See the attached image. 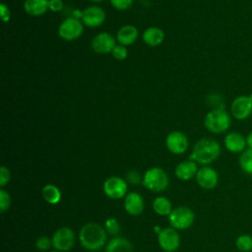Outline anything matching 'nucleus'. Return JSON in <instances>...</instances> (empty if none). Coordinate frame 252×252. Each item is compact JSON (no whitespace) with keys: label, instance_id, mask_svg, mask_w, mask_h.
<instances>
[{"label":"nucleus","instance_id":"obj_30","mask_svg":"<svg viewBox=\"0 0 252 252\" xmlns=\"http://www.w3.org/2000/svg\"><path fill=\"white\" fill-rule=\"evenodd\" d=\"M110 3L117 10H126L132 5L133 0H110Z\"/></svg>","mask_w":252,"mask_h":252},{"label":"nucleus","instance_id":"obj_3","mask_svg":"<svg viewBox=\"0 0 252 252\" xmlns=\"http://www.w3.org/2000/svg\"><path fill=\"white\" fill-rule=\"evenodd\" d=\"M231 114L223 107L219 106L210 110L204 119V125L208 131L214 134H221L226 132L231 125Z\"/></svg>","mask_w":252,"mask_h":252},{"label":"nucleus","instance_id":"obj_8","mask_svg":"<svg viewBox=\"0 0 252 252\" xmlns=\"http://www.w3.org/2000/svg\"><path fill=\"white\" fill-rule=\"evenodd\" d=\"M83 31L84 28L81 21L72 17L67 18L60 24L58 28V34L64 40L70 41L80 37L83 33Z\"/></svg>","mask_w":252,"mask_h":252},{"label":"nucleus","instance_id":"obj_10","mask_svg":"<svg viewBox=\"0 0 252 252\" xmlns=\"http://www.w3.org/2000/svg\"><path fill=\"white\" fill-rule=\"evenodd\" d=\"M160 248L165 252H174L180 245V237L176 229L173 227H165L161 229L158 236Z\"/></svg>","mask_w":252,"mask_h":252},{"label":"nucleus","instance_id":"obj_25","mask_svg":"<svg viewBox=\"0 0 252 252\" xmlns=\"http://www.w3.org/2000/svg\"><path fill=\"white\" fill-rule=\"evenodd\" d=\"M235 246L240 252H249L252 250V236L250 234H240L235 239Z\"/></svg>","mask_w":252,"mask_h":252},{"label":"nucleus","instance_id":"obj_12","mask_svg":"<svg viewBox=\"0 0 252 252\" xmlns=\"http://www.w3.org/2000/svg\"><path fill=\"white\" fill-rule=\"evenodd\" d=\"M195 177L198 185L205 190L214 189L219 182V174L217 170L211 166L199 168Z\"/></svg>","mask_w":252,"mask_h":252},{"label":"nucleus","instance_id":"obj_18","mask_svg":"<svg viewBox=\"0 0 252 252\" xmlns=\"http://www.w3.org/2000/svg\"><path fill=\"white\" fill-rule=\"evenodd\" d=\"M138 30L136 27L132 25H126L121 27L116 34V38L118 42L124 46L131 45L134 43L138 37Z\"/></svg>","mask_w":252,"mask_h":252},{"label":"nucleus","instance_id":"obj_37","mask_svg":"<svg viewBox=\"0 0 252 252\" xmlns=\"http://www.w3.org/2000/svg\"><path fill=\"white\" fill-rule=\"evenodd\" d=\"M51 252H61V251H58V250H53V251H51Z\"/></svg>","mask_w":252,"mask_h":252},{"label":"nucleus","instance_id":"obj_29","mask_svg":"<svg viewBox=\"0 0 252 252\" xmlns=\"http://www.w3.org/2000/svg\"><path fill=\"white\" fill-rule=\"evenodd\" d=\"M35 246L40 251H46L50 248V246H52V240L49 239L47 236L42 235L36 239Z\"/></svg>","mask_w":252,"mask_h":252},{"label":"nucleus","instance_id":"obj_11","mask_svg":"<svg viewBox=\"0 0 252 252\" xmlns=\"http://www.w3.org/2000/svg\"><path fill=\"white\" fill-rule=\"evenodd\" d=\"M165 146L170 153L181 155L187 151L189 147V141L186 135L182 132L173 131L166 136Z\"/></svg>","mask_w":252,"mask_h":252},{"label":"nucleus","instance_id":"obj_13","mask_svg":"<svg viewBox=\"0 0 252 252\" xmlns=\"http://www.w3.org/2000/svg\"><path fill=\"white\" fill-rule=\"evenodd\" d=\"M92 48L94 52L99 54H106L112 52L116 45L115 38L108 32H99L92 40Z\"/></svg>","mask_w":252,"mask_h":252},{"label":"nucleus","instance_id":"obj_27","mask_svg":"<svg viewBox=\"0 0 252 252\" xmlns=\"http://www.w3.org/2000/svg\"><path fill=\"white\" fill-rule=\"evenodd\" d=\"M11 206L10 194L4 189H0V213H5Z\"/></svg>","mask_w":252,"mask_h":252},{"label":"nucleus","instance_id":"obj_2","mask_svg":"<svg viewBox=\"0 0 252 252\" xmlns=\"http://www.w3.org/2000/svg\"><path fill=\"white\" fill-rule=\"evenodd\" d=\"M220 155V144L210 138H202L195 145L189 159L206 165L215 161Z\"/></svg>","mask_w":252,"mask_h":252},{"label":"nucleus","instance_id":"obj_36","mask_svg":"<svg viewBox=\"0 0 252 252\" xmlns=\"http://www.w3.org/2000/svg\"><path fill=\"white\" fill-rule=\"evenodd\" d=\"M91 1H93V2H99V1H101V0H91Z\"/></svg>","mask_w":252,"mask_h":252},{"label":"nucleus","instance_id":"obj_17","mask_svg":"<svg viewBox=\"0 0 252 252\" xmlns=\"http://www.w3.org/2000/svg\"><path fill=\"white\" fill-rule=\"evenodd\" d=\"M198 172L197 162L194 160H184L178 163L175 167V175L180 180H189L196 176Z\"/></svg>","mask_w":252,"mask_h":252},{"label":"nucleus","instance_id":"obj_7","mask_svg":"<svg viewBox=\"0 0 252 252\" xmlns=\"http://www.w3.org/2000/svg\"><path fill=\"white\" fill-rule=\"evenodd\" d=\"M51 240L55 250L68 251L75 244V233L70 227L62 226L53 233Z\"/></svg>","mask_w":252,"mask_h":252},{"label":"nucleus","instance_id":"obj_20","mask_svg":"<svg viewBox=\"0 0 252 252\" xmlns=\"http://www.w3.org/2000/svg\"><path fill=\"white\" fill-rule=\"evenodd\" d=\"M49 0H25V11L33 17L43 15L48 9Z\"/></svg>","mask_w":252,"mask_h":252},{"label":"nucleus","instance_id":"obj_22","mask_svg":"<svg viewBox=\"0 0 252 252\" xmlns=\"http://www.w3.org/2000/svg\"><path fill=\"white\" fill-rule=\"evenodd\" d=\"M153 209L157 215L164 217V216L170 215V213L172 212V205L167 198L160 196V197H157L154 200Z\"/></svg>","mask_w":252,"mask_h":252},{"label":"nucleus","instance_id":"obj_14","mask_svg":"<svg viewBox=\"0 0 252 252\" xmlns=\"http://www.w3.org/2000/svg\"><path fill=\"white\" fill-rule=\"evenodd\" d=\"M81 19L89 28H96L102 25L105 20V13L104 11L98 6H91L86 8L82 12Z\"/></svg>","mask_w":252,"mask_h":252},{"label":"nucleus","instance_id":"obj_35","mask_svg":"<svg viewBox=\"0 0 252 252\" xmlns=\"http://www.w3.org/2000/svg\"><path fill=\"white\" fill-rule=\"evenodd\" d=\"M246 145L248 149L252 150V131H250L246 136Z\"/></svg>","mask_w":252,"mask_h":252},{"label":"nucleus","instance_id":"obj_6","mask_svg":"<svg viewBox=\"0 0 252 252\" xmlns=\"http://www.w3.org/2000/svg\"><path fill=\"white\" fill-rule=\"evenodd\" d=\"M230 114L236 120H245L252 114V94L236 96L230 105Z\"/></svg>","mask_w":252,"mask_h":252},{"label":"nucleus","instance_id":"obj_9","mask_svg":"<svg viewBox=\"0 0 252 252\" xmlns=\"http://www.w3.org/2000/svg\"><path fill=\"white\" fill-rule=\"evenodd\" d=\"M104 194L113 200L121 199L126 195L127 192V181L118 176H111L107 178L103 183Z\"/></svg>","mask_w":252,"mask_h":252},{"label":"nucleus","instance_id":"obj_32","mask_svg":"<svg viewBox=\"0 0 252 252\" xmlns=\"http://www.w3.org/2000/svg\"><path fill=\"white\" fill-rule=\"evenodd\" d=\"M127 181L130 182L131 184H140L142 181H143V178L141 177L140 173L137 171V170H130L128 173H127Z\"/></svg>","mask_w":252,"mask_h":252},{"label":"nucleus","instance_id":"obj_31","mask_svg":"<svg viewBox=\"0 0 252 252\" xmlns=\"http://www.w3.org/2000/svg\"><path fill=\"white\" fill-rule=\"evenodd\" d=\"M10 178H11L10 170L4 165L1 166V168H0V186L3 187L6 184H8L10 181Z\"/></svg>","mask_w":252,"mask_h":252},{"label":"nucleus","instance_id":"obj_24","mask_svg":"<svg viewBox=\"0 0 252 252\" xmlns=\"http://www.w3.org/2000/svg\"><path fill=\"white\" fill-rule=\"evenodd\" d=\"M238 162L241 170L244 173L252 175V150L247 149L242 152L239 157Z\"/></svg>","mask_w":252,"mask_h":252},{"label":"nucleus","instance_id":"obj_16","mask_svg":"<svg viewBox=\"0 0 252 252\" xmlns=\"http://www.w3.org/2000/svg\"><path fill=\"white\" fill-rule=\"evenodd\" d=\"M224 147L225 149L230 152V153H242L245 151V148L247 147L246 145V137H244L242 134L231 131L227 133L224 137L223 140Z\"/></svg>","mask_w":252,"mask_h":252},{"label":"nucleus","instance_id":"obj_23","mask_svg":"<svg viewBox=\"0 0 252 252\" xmlns=\"http://www.w3.org/2000/svg\"><path fill=\"white\" fill-rule=\"evenodd\" d=\"M41 194L43 199L48 204H51V205H55L59 203V201L61 200V192L58 189V187L53 184H46L45 186H43L41 190Z\"/></svg>","mask_w":252,"mask_h":252},{"label":"nucleus","instance_id":"obj_21","mask_svg":"<svg viewBox=\"0 0 252 252\" xmlns=\"http://www.w3.org/2000/svg\"><path fill=\"white\" fill-rule=\"evenodd\" d=\"M164 39V32L158 27H150L143 32V40L147 45L158 46Z\"/></svg>","mask_w":252,"mask_h":252},{"label":"nucleus","instance_id":"obj_4","mask_svg":"<svg viewBox=\"0 0 252 252\" xmlns=\"http://www.w3.org/2000/svg\"><path fill=\"white\" fill-rule=\"evenodd\" d=\"M142 183L153 192H162L168 187L169 177L162 168L151 167L144 173Z\"/></svg>","mask_w":252,"mask_h":252},{"label":"nucleus","instance_id":"obj_1","mask_svg":"<svg viewBox=\"0 0 252 252\" xmlns=\"http://www.w3.org/2000/svg\"><path fill=\"white\" fill-rule=\"evenodd\" d=\"M79 239L85 249L97 251L101 249L106 242V230L98 223L89 222L80 229Z\"/></svg>","mask_w":252,"mask_h":252},{"label":"nucleus","instance_id":"obj_28","mask_svg":"<svg viewBox=\"0 0 252 252\" xmlns=\"http://www.w3.org/2000/svg\"><path fill=\"white\" fill-rule=\"evenodd\" d=\"M112 55L117 60H120V61L124 60L128 55L126 46H124L122 44H116L112 50Z\"/></svg>","mask_w":252,"mask_h":252},{"label":"nucleus","instance_id":"obj_19","mask_svg":"<svg viewBox=\"0 0 252 252\" xmlns=\"http://www.w3.org/2000/svg\"><path fill=\"white\" fill-rule=\"evenodd\" d=\"M105 252H134V248L128 239L117 236L108 241Z\"/></svg>","mask_w":252,"mask_h":252},{"label":"nucleus","instance_id":"obj_5","mask_svg":"<svg viewBox=\"0 0 252 252\" xmlns=\"http://www.w3.org/2000/svg\"><path fill=\"white\" fill-rule=\"evenodd\" d=\"M195 215L188 207H178L172 210L168 216L169 223L171 227L178 230H184L189 228L194 221Z\"/></svg>","mask_w":252,"mask_h":252},{"label":"nucleus","instance_id":"obj_15","mask_svg":"<svg viewBox=\"0 0 252 252\" xmlns=\"http://www.w3.org/2000/svg\"><path fill=\"white\" fill-rule=\"evenodd\" d=\"M124 209L130 216H139L144 212L145 201L138 192H131L124 199Z\"/></svg>","mask_w":252,"mask_h":252},{"label":"nucleus","instance_id":"obj_26","mask_svg":"<svg viewBox=\"0 0 252 252\" xmlns=\"http://www.w3.org/2000/svg\"><path fill=\"white\" fill-rule=\"evenodd\" d=\"M104 227L109 234L115 235L120 230V223L115 218H108L104 222Z\"/></svg>","mask_w":252,"mask_h":252},{"label":"nucleus","instance_id":"obj_34","mask_svg":"<svg viewBox=\"0 0 252 252\" xmlns=\"http://www.w3.org/2000/svg\"><path fill=\"white\" fill-rule=\"evenodd\" d=\"M0 15L3 22L7 23L10 21V10L4 3H2L0 6Z\"/></svg>","mask_w":252,"mask_h":252},{"label":"nucleus","instance_id":"obj_33","mask_svg":"<svg viewBox=\"0 0 252 252\" xmlns=\"http://www.w3.org/2000/svg\"><path fill=\"white\" fill-rule=\"evenodd\" d=\"M48 9L52 12H59L63 9V2L61 0H49Z\"/></svg>","mask_w":252,"mask_h":252}]
</instances>
